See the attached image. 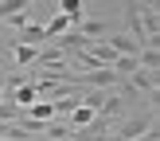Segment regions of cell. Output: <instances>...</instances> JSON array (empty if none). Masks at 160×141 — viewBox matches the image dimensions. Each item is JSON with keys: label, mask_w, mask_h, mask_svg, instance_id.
I'll use <instances>...</instances> for the list:
<instances>
[{"label": "cell", "mask_w": 160, "mask_h": 141, "mask_svg": "<svg viewBox=\"0 0 160 141\" xmlns=\"http://www.w3.org/2000/svg\"><path fill=\"white\" fill-rule=\"evenodd\" d=\"M152 129H156V114H152V106H148V110H141V114H129V118H121V122H113L109 137L113 141H141Z\"/></svg>", "instance_id": "6da1fadb"}, {"label": "cell", "mask_w": 160, "mask_h": 141, "mask_svg": "<svg viewBox=\"0 0 160 141\" xmlns=\"http://www.w3.org/2000/svg\"><path fill=\"white\" fill-rule=\"evenodd\" d=\"M125 82L133 86V94H137L141 102H156V90H160V75L156 70H133Z\"/></svg>", "instance_id": "7a4b0ae2"}, {"label": "cell", "mask_w": 160, "mask_h": 141, "mask_svg": "<svg viewBox=\"0 0 160 141\" xmlns=\"http://www.w3.org/2000/svg\"><path fill=\"white\" fill-rule=\"evenodd\" d=\"M74 31H78V35L86 39V47H90V43H98V39L113 35V31H117V24H113V20H82V24H78Z\"/></svg>", "instance_id": "3957f363"}, {"label": "cell", "mask_w": 160, "mask_h": 141, "mask_svg": "<svg viewBox=\"0 0 160 141\" xmlns=\"http://www.w3.org/2000/svg\"><path fill=\"white\" fill-rule=\"evenodd\" d=\"M137 20H141V28H145V35L152 39H160V8L156 4H137Z\"/></svg>", "instance_id": "277c9868"}, {"label": "cell", "mask_w": 160, "mask_h": 141, "mask_svg": "<svg viewBox=\"0 0 160 141\" xmlns=\"http://www.w3.org/2000/svg\"><path fill=\"white\" fill-rule=\"evenodd\" d=\"M70 28H74V24H70V20H67V16H62V12H55L51 20L43 24V35H47V43H51V39H59L62 31H70Z\"/></svg>", "instance_id": "5b68a950"}, {"label": "cell", "mask_w": 160, "mask_h": 141, "mask_svg": "<svg viewBox=\"0 0 160 141\" xmlns=\"http://www.w3.org/2000/svg\"><path fill=\"white\" fill-rule=\"evenodd\" d=\"M137 67L141 70H156L160 67V47H141L137 51Z\"/></svg>", "instance_id": "8992f818"}, {"label": "cell", "mask_w": 160, "mask_h": 141, "mask_svg": "<svg viewBox=\"0 0 160 141\" xmlns=\"http://www.w3.org/2000/svg\"><path fill=\"white\" fill-rule=\"evenodd\" d=\"M28 4H31V0H0V24H8L16 12H23Z\"/></svg>", "instance_id": "52a82bcc"}, {"label": "cell", "mask_w": 160, "mask_h": 141, "mask_svg": "<svg viewBox=\"0 0 160 141\" xmlns=\"http://www.w3.org/2000/svg\"><path fill=\"white\" fill-rule=\"evenodd\" d=\"M31 8H35V4H28V8H23V12H16L12 20H8V28H16V31H23V28H28V24H31Z\"/></svg>", "instance_id": "ba28073f"}]
</instances>
